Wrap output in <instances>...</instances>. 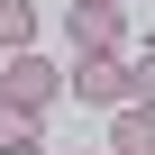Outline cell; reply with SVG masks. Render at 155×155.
I'll list each match as a JSON object with an SVG mask.
<instances>
[{
	"label": "cell",
	"instance_id": "6da1fadb",
	"mask_svg": "<svg viewBox=\"0 0 155 155\" xmlns=\"http://www.w3.org/2000/svg\"><path fill=\"white\" fill-rule=\"evenodd\" d=\"M64 91L82 101V110H128V101H137V64H128V55H73Z\"/></svg>",
	"mask_w": 155,
	"mask_h": 155
},
{
	"label": "cell",
	"instance_id": "7a4b0ae2",
	"mask_svg": "<svg viewBox=\"0 0 155 155\" xmlns=\"http://www.w3.org/2000/svg\"><path fill=\"white\" fill-rule=\"evenodd\" d=\"M0 101H9V110H28V119H46L55 101H64V73L28 46V55H0Z\"/></svg>",
	"mask_w": 155,
	"mask_h": 155
},
{
	"label": "cell",
	"instance_id": "3957f363",
	"mask_svg": "<svg viewBox=\"0 0 155 155\" xmlns=\"http://www.w3.org/2000/svg\"><path fill=\"white\" fill-rule=\"evenodd\" d=\"M64 28H73V55H119L128 46V0H73Z\"/></svg>",
	"mask_w": 155,
	"mask_h": 155
},
{
	"label": "cell",
	"instance_id": "277c9868",
	"mask_svg": "<svg viewBox=\"0 0 155 155\" xmlns=\"http://www.w3.org/2000/svg\"><path fill=\"white\" fill-rule=\"evenodd\" d=\"M110 155H155V110H110Z\"/></svg>",
	"mask_w": 155,
	"mask_h": 155
},
{
	"label": "cell",
	"instance_id": "5b68a950",
	"mask_svg": "<svg viewBox=\"0 0 155 155\" xmlns=\"http://www.w3.org/2000/svg\"><path fill=\"white\" fill-rule=\"evenodd\" d=\"M37 37V0H0V55H28Z\"/></svg>",
	"mask_w": 155,
	"mask_h": 155
},
{
	"label": "cell",
	"instance_id": "8992f818",
	"mask_svg": "<svg viewBox=\"0 0 155 155\" xmlns=\"http://www.w3.org/2000/svg\"><path fill=\"white\" fill-rule=\"evenodd\" d=\"M28 137H37V119H28V110H9V101H0V146H28Z\"/></svg>",
	"mask_w": 155,
	"mask_h": 155
},
{
	"label": "cell",
	"instance_id": "52a82bcc",
	"mask_svg": "<svg viewBox=\"0 0 155 155\" xmlns=\"http://www.w3.org/2000/svg\"><path fill=\"white\" fill-rule=\"evenodd\" d=\"M137 110H155V55H137Z\"/></svg>",
	"mask_w": 155,
	"mask_h": 155
},
{
	"label": "cell",
	"instance_id": "ba28073f",
	"mask_svg": "<svg viewBox=\"0 0 155 155\" xmlns=\"http://www.w3.org/2000/svg\"><path fill=\"white\" fill-rule=\"evenodd\" d=\"M0 155H46V146H37V137H28V146H0Z\"/></svg>",
	"mask_w": 155,
	"mask_h": 155
},
{
	"label": "cell",
	"instance_id": "9c48e42d",
	"mask_svg": "<svg viewBox=\"0 0 155 155\" xmlns=\"http://www.w3.org/2000/svg\"><path fill=\"white\" fill-rule=\"evenodd\" d=\"M101 155H110V146H101Z\"/></svg>",
	"mask_w": 155,
	"mask_h": 155
}]
</instances>
